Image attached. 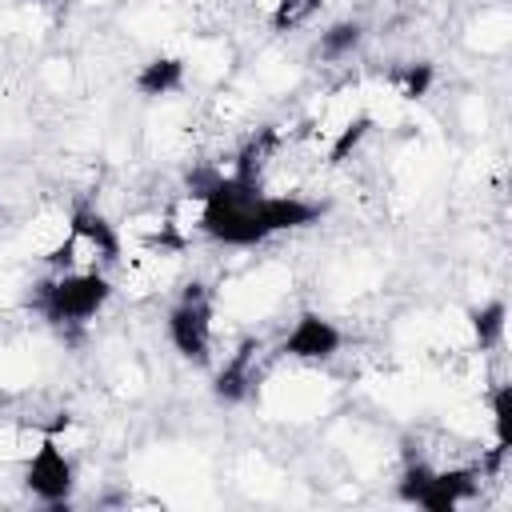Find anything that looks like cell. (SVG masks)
<instances>
[{"label": "cell", "mask_w": 512, "mask_h": 512, "mask_svg": "<svg viewBox=\"0 0 512 512\" xmlns=\"http://www.w3.org/2000/svg\"><path fill=\"white\" fill-rule=\"evenodd\" d=\"M316 8H320V0H280V8L272 12V28L284 32V28H292V24H304Z\"/></svg>", "instance_id": "obj_16"}, {"label": "cell", "mask_w": 512, "mask_h": 512, "mask_svg": "<svg viewBox=\"0 0 512 512\" xmlns=\"http://www.w3.org/2000/svg\"><path fill=\"white\" fill-rule=\"evenodd\" d=\"M36 4H52V0H36Z\"/></svg>", "instance_id": "obj_18"}, {"label": "cell", "mask_w": 512, "mask_h": 512, "mask_svg": "<svg viewBox=\"0 0 512 512\" xmlns=\"http://www.w3.org/2000/svg\"><path fill=\"white\" fill-rule=\"evenodd\" d=\"M340 344H344V336L332 320H324L320 312H300L296 324L288 328V336L280 340V352L292 360L320 364V360H332L340 352Z\"/></svg>", "instance_id": "obj_4"}, {"label": "cell", "mask_w": 512, "mask_h": 512, "mask_svg": "<svg viewBox=\"0 0 512 512\" xmlns=\"http://www.w3.org/2000/svg\"><path fill=\"white\" fill-rule=\"evenodd\" d=\"M164 328H168V340L180 352V360H188L196 368H204L212 360V296L200 280L184 284L180 300L168 308Z\"/></svg>", "instance_id": "obj_2"}, {"label": "cell", "mask_w": 512, "mask_h": 512, "mask_svg": "<svg viewBox=\"0 0 512 512\" xmlns=\"http://www.w3.org/2000/svg\"><path fill=\"white\" fill-rule=\"evenodd\" d=\"M360 40H364V24H356V20H336V24H328V28L320 32V56H324V60H340V56H348Z\"/></svg>", "instance_id": "obj_11"}, {"label": "cell", "mask_w": 512, "mask_h": 512, "mask_svg": "<svg viewBox=\"0 0 512 512\" xmlns=\"http://www.w3.org/2000/svg\"><path fill=\"white\" fill-rule=\"evenodd\" d=\"M220 180V168H212V164H200V168H192L188 176H184V188H188V196L192 200H204L208 192H212V184Z\"/></svg>", "instance_id": "obj_17"}, {"label": "cell", "mask_w": 512, "mask_h": 512, "mask_svg": "<svg viewBox=\"0 0 512 512\" xmlns=\"http://www.w3.org/2000/svg\"><path fill=\"white\" fill-rule=\"evenodd\" d=\"M108 300H112V280L92 268V272H64L56 280H40L28 304L52 328H68V324H84L88 316H96Z\"/></svg>", "instance_id": "obj_1"}, {"label": "cell", "mask_w": 512, "mask_h": 512, "mask_svg": "<svg viewBox=\"0 0 512 512\" xmlns=\"http://www.w3.org/2000/svg\"><path fill=\"white\" fill-rule=\"evenodd\" d=\"M68 236H76V244H88L104 264H116L120 260V232L96 208H88V204H76L72 208Z\"/></svg>", "instance_id": "obj_6"}, {"label": "cell", "mask_w": 512, "mask_h": 512, "mask_svg": "<svg viewBox=\"0 0 512 512\" xmlns=\"http://www.w3.org/2000/svg\"><path fill=\"white\" fill-rule=\"evenodd\" d=\"M260 212H264L268 236H276V232H292V228H304V224L320 220L324 204H312V200H300V196H264Z\"/></svg>", "instance_id": "obj_8"}, {"label": "cell", "mask_w": 512, "mask_h": 512, "mask_svg": "<svg viewBox=\"0 0 512 512\" xmlns=\"http://www.w3.org/2000/svg\"><path fill=\"white\" fill-rule=\"evenodd\" d=\"M480 492V468H448V472H432L424 496L416 508L424 512H456L464 500H472Z\"/></svg>", "instance_id": "obj_5"}, {"label": "cell", "mask_w": 512, "mask_h": 512, "mask_svg": "<svg viewBox=\"0 0 512 512\" xmlns=\"http://www.w3.org/2000/svg\"><path fill=\"white\" fill-rule=\"evenodd\" d=\"M504 320H508V304L504 300H488V304H480V308L468 312L472 340H476L480 352H488V348H496L504 340Z\"/></svg>", "instance_id": "obj_10"}, {"label": "cell", "mask_w": 512, "mask_h": 512, "mask_svg": "<svg viewBox=\"0 0 512 512\" xmlns=\"http://www.w3.org/2000/svg\"><path fill=\"white\" fill-rule=\"evenodd\" d=\"M432 472H436L432 464H424L420 456H408V460H404V472H400V484H396V496H400L404 504H420V496H424Z\"/></svg>", "instance_id": "obj_14"}, {"label": "cell", "mask_w": 512, "mask_h": 512, "mask_svg": "<svg viewBox=\"0 0 512 512\" xmlns=\"http://www.w3.org/2000/svg\"><path fill=\"white\" fill-rule=\"evenodd\" d=\"M24 488L48 508H64L68 504V496L76 488V468H72V460L64 456V448L56 444L52 432L40 440V448L24 464Z\"/></svg>", "instance_id": "obj_3"}, {"label": "cell", "mask_w": 512, "mask_h": 512, "mask_svg": "<svg viewBox=\"0 0 512 512\" xmlns=\"http://www.w3.org/2000/svg\"><path fill=\"white\" fill-rule=\"evenodd\" d=\"M368 128H372V116H368V112L352 116V120L336 132V140H332V148H328V164H344V160L360 148V140L368 136Z\"/></svg>", "instance_id": "obj_13"}, {"label": "cell", "mask_w": 512, "mask_h": 512, "mask_svg": "<svg viewBox=\"0 0 512 512\" xmlns=\"http://www.w3.org/2000/svg\"><path fill=\"white\" fill-rule=\"evenodd\" d=\"M252 360H256V340H240V348L232 352V360H228V364L216 372V380H212V396H216L220 404H240V400L252 392V384H256Z\"/></svg>", "instance_id": "obj_7"}, {"label": "cell", "mask_w": 512, "mask_h": 512, "mask_svg": "<svg viewBox=\"0 0 512 512\" xmlns=\"http://www.w3.org/2000/svg\"><path fill=\"white\" fill-rule=\"evenodd\" d=\"M492 428H496V448L512 452V384L492 388Z\"/></svg>", "instance_id": "obj_15"}, {"label": "cell", "mask_w": 512, "mask_h": 512, "mask_svg": "<svg viewBox=\"0 0 512 512\" xmlns=\"http://www.w3.org/2000/svg\"><path fill=\"white\" fill-rule=\"evenodd\" d=\"M388 80L400 88L404 100H424L428 88H432V80H436V68H432L428 60H416V64H400V68H392Z\"/></svg>", "instance_id": "obj_12"}, {"label": "cell", "mask_w": 512, "mask_h": 512, "mask_svg": "<svg viewBox=\"0 0 512 512\" xmlns=\"http://www.w3.org/2000/svg\"><path fill=\"white\" fill-rule=\"evenodd\" d=\"M184 84V60L180 56H152L148 64H140L136 72V92L156 100V96H168Z\"/></svg>", "instance_id": "obj_9"}]
</instances>
